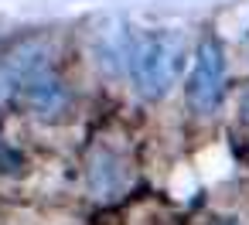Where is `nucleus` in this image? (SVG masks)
I'll use <instances>...</instances> for the list:
<instances>
[{
	"label": "nucleus",
	"instance_id": "obj_7",
	"mask_svg": "<svg viewBox=\"0 0 249 225\" xmlns=\"http://www.w3.org/2000/svg\"><path fill=\"white\" fill-rule=\"evenodd\" d=\"M215 225H235V222H229V218H222V222H215Z\"/></svg>",
	"mask_w": 249,
	"mask_h": 225
},
{
	"label": "nucleus",
	"instance_id": "obj_1",
	"mask_svg": "<svg viewBox=\"0 0 249 225\" xmlns=\"http://www.w3.org/2000/svg\"><path fill=\"white\" fill-rule=\"evenodd\" d=\"M184 58H188V41H184V35L164 31V28H154V31L137 35L133 58H130L133 89H137L143 99H150V103L164 99V96L174 89V82L181 79Z\"/></svg>",
	"mask_w": 249,
	"mask_h": 225
},
{
	"label": "nucleus",
	"instance_id": "obj_5",
	"mask_svg": "<svg viewBox=\"0 0 249 225\" xmlns=\"http://www.w3.org/2000/svg\"><path fill=\"white\" fill-rule=\"evenodd\" d=\"M123 184V174H120V160L109 154V150H99L92 160H89V188L99 194V198H109L116 194Z\"/></svg>",
	"mask_w": 249,
	"mask_h": 225
},
{
	"label": "nucleus",
	"instance_id": "obj_6",
	"mask_svg": "<svg viewBox=\"0 0 249 225\" xmlns=\"http://www.w3.org/2000/svg\"><path fill=\"white\" fill-rule=\"evenodd\" d=\"M239 113H242V120L249 123V86L242 89V96H239Z\"/></svg>",
	"mask_w": 249,
	"mask_h": 225
},
{
	"label": "nucleus",
	"instance_id": "obj_2",
	"mask_svg": "<svg viewBox=\"0 0 249 225\" xmlns=\"http://www.w3.org/2000/svg\"><path fill=\"white\" fill-rule=\"evenodd\" d=\"M225 52L218 45V38L205 35L198 45H195V65H191V75H188V86H184V96H188V106L201 116L215 113V106L222 103L225 96Z\"/></svg>",
	"mask_w": 249,
	"mask_h": 225
},
{
	"label": "nucleus",
	"instance_id": "obj_3",
	"mask_svg": "<svg viewBox=\"0 0 249 225\" xmlns=\"http://www.w3.org/2000/svg\"><path fill=\"white\" fill-rule=\"evenodd\" d=\"M18 96H21L24 106H31L38 116H58V113H65V106H69V89H65V82H62L55 72H45V75L24 82V86L18 89Z\"/></svg>",
	"mask_w": 249,
	"mask_h": 225
},
{
	"label": "nucleus",
	"instance_id": "obj_4",
	"mask_svg": "<svg viewBox=\"0 0 249 225\" xmlns=\"http://www.w3.org/2000/svg\"><path fill=\"white\" fill-rule=\"evenodd\" d=\"M133 45H137V35H133L126 24L106 28V31L96 38V58H99V65H103V72H109V75L130 72Z\"/></svg>",
	"mask_w": 249,
	"mask_h": 225
},
{
	"label": "nucleus",
	"instance_id": "obj_8",
	"mask_svg": "<svg viewBox=\"0 0 249 225\" xmlns=\"http://www.w3.org/2000/svg\"><path fill=\"white\" fill-rule=\"evenodd\" d=\"M246 41H249V31H246Z\"/></svg>",
	"mask_w": 249,
	"mask_h": 225
}]
</instances>
